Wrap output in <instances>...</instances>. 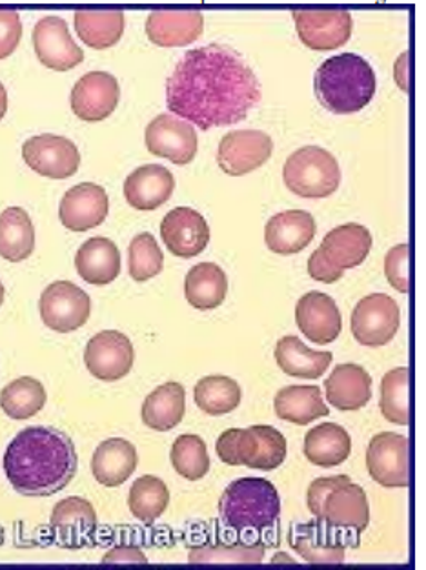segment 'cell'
Returning a JSON list of instances; mask_svg holds the SVG:
<instances>
[{
    "instance_id": "16",
    "label": "cell",
    "mask_w": 426,
    "mask_h": 570,
    "mask_svg": "<svg viewBox=\"0 0 426 570\" xmlns=\"http://www.w3.org/2000/svg\"><path fill=\"white\" fill-rule=\"evenodd\" d=\"M33 48L44 68L70 71L85 60V51L71 39L68 22L61 17L48 16L33 28Z\"/></svg>"
},
{
    "instance_id": "12",
    "label": "cell",
    "mask_w": 426,
    "mask_h": 570,
    "mask_svg": "<svg viewBox=\"0 0 426 570\" xmlns=\"http://www.w3.org/2000/svg\"><path fill=\"white\" fill-rule=\"evenodd\" d=\"M145 142L151 156L162 157L177 166L190 165L199 146L196 128L171 114H161L146 126Z\"/></svg>"
},
{
    "instance_id": "42",
    "label": "cell",
    "mask_w": 426,
    "mask_h": 570,
    "mask_svg": "<svg viewBox=\"0 0 426 570\" xmlns=\"http://www.w3.org/2000/svg\"><path fill=\"white\" fill-rule=\"evenodd\" d=\"M128 265H130V277L137 283L153 279L165 268V254L156 237L142 232L133 237L128 248Z\"/></svg>"
},
{
    "instance_id": "43",
    "label": "cell",
    "mask_w": 426,
    "mask_h": 570,
    "mask_svg": "<svg viewBox=\"0 0 426 570\" xmlns=\"http://www.w3.org/2000/svg\"><path fill=\"white\" fill-rule=\"evenodd\" d=\"M265 558V546H246V543H234V546H205L194 547L188 561L190 563H259Z\"/></svg>"
},
{
    "instance_id": "46",
    "label": "cell",
    "mask_w": 426,
    "mask_h": 570,
    "mask_svg": "<svg viewBox=\"0 0 426 570\" xmlns=\"http://www.w3.org/2000/svg\"><path fill=\"white\" fill-rule=\"evenodd\" d=\"M308 274H310L311 279L331 285V283L341 279L345 272L339 271L336 266H331L330 263L323 257L321 252L316 250L311 254L310 259H308Z\"/></svg>"
},
{
    "instance_id": "2",
    "label": "cell",
    "mask_w": 426,
    "mask_h": 570,
    "mask_svg": "<svg viewBox=\"0 0 426 570\" xmlns=\"http://www.w3.org/2000/svg\"><path fill=\"white\" fill-rule=\"evenodd\" d=\"M77 465L70 435L50 426H28L10 441L4 454L6 478L28 498L61 492L76 478Z\"/></svg>"
},
{
    "instance_id": "48",
    "label": "cell",
    "mask_w": 426,
    "mask_h": 570,
    "mask_svg": "<svg viewBox=\"0 0 426 570\" xmlns=\"http://www.w3.org/2000/svg\"><path fill=\"white\" fill-rule=\"evenodd\" d=\"M408 60H410V56H408V51H405L394 66V79L403 91H408Z\"/></svg>"
},
{
    "instance_id": "17",
    "label": "cell",
    "mask_w": 426,
    "mask_h": 570,
    "mask_svg": "<svg viewBox=\"0 0 426 570\" xmlns=\"http://www.w3.org/2000/svg\"><path fill=\"white\" fill-rule=\"evenodd\" d=\"M297 36L310 50L331 51L341 48L351 36V16L348 11H294Z\"/></svg>"
},
{
    "instance_id": "14",
    "label": "cell",
    "mask_w": 426,
    "mask_h": 570,
    "mask_svg": "<svg viewBox=\"0 0 426 570\" xmlns=\"http://www.w3.org/2000/svg\"><path fill=\"white\" fill-rule=\"evenodd\" d=\"M274 140L261 130H234L226 134L217 150V165L231 177L256 171L268 163Z\"/></svg>"
},
{
    "instance_id": "21",
    "label": "cell",
    "mask_w": 426,
    "mask_h": 570,
    "mask_svg": "<svg viewBox=\"0 0 426 570\" xmlns=\"http://www.w3.org/2000/svg\"><path fill=\"white\" fill-rule=\"evenodd\" d=\"M296 323L316 345H330L341 334V312L336 301L323 292H308L297 301Z\"/></svg>"
},
{
    "instance_id": "47",
    "label": "cell",
    "mask_w": 426,
    "mask_h": 570,
    "mask_svg": "<svg viewBox=\"0 0 426 570\" xmlns=\"http://www.w3.org/2000/svg\"><path fill=\"white\" fill-rule=\"evenodd\" d=\"M102 563H148V558L137 547H116L102 556Z\"/></svg>"
},
{
    "instance_id": "26",
    "label": "cell",
    "mask_w": 426,
    "mask_h": 570,
    "mask_svg": "<svg viewBox=\"0 0 426 570\" xmlns=\"http://www.w3.org/2000/svg\"><path fill=\"white\" fill-rule=\"evenodd\" d=\"M317 250L321 252L323 257L339 271L356 268L363 265L370 254L371 234L368 228L357 223L337 226L326 234Z\"/></svg>"
},
{
    "instance_id": "1",
    "label": "cell",
    "mask_w": 426,
    "mask_h": 570,
    "mask_svg": "<svg viewBox=\"0 0 426 570\" xmlns=\"http://www.w3.org/2000/svg\"><path fill=\"white\" fill-rule=\"evenodd\" d=\"M259 100L261 86L254 70L221 45L188 51L166 80L171 116L205 131L241 122Z\"/></svg>"
},
{
    "instance_id": "29",
    "label": "cell",
    "mask_w": 426,
    "mask_h": 570,
    "mask_svg": "<svg viewBox=\"0 0 426 570\" xmlns=\"http://www.w3.org/2000/svg\"><path fill=\"white\" fill-rule=\"evenodd\" d=\"M139 455L136 446L122 438H110L97 446L91 458V472L101 485L121 487L136 472Z\"/></svg>"
},
{
    "instance_id": "41",
    "label": "cell",
    "mask_w": 426,
    "mask_h": 570,
    "mask_svg": "<svg viewBox=\"0 0 426 570\" xmlns=\"http://www.w3.org/2000/svg\"><path fill=\"white\" fill-rule=\"evenodd\" d=\"M171 466L188 481H199L210 471V455L201 435L182 434L170 452Z\"/></svg>"
},
{
    "instance_id": "35",
    "label": "cell",
    "mask_w": 426,
    "mask_h": 570,
    "mask_svg": "<svg viewBox=\"0 0 426 570\" xmlns=\"http://www.w3.org/2000/svg\"><path fill=\"white\" fill-rule=\"evenodd\" d=\"M228 277L216 263H199L185 279L186 301L197 311H214L225 303Z\"/></svg>"
},
{
    "instance_id": "40",
    "label": "cell",
    "mask_w": 426,
    "mask_h": 570,
    "mask_svg": "<svg viewBox=\"0 0 426 570\" xmlns=\"http://www.w3.org/2000/svg\"><path fill=\"white\" fill-rule=\"evenodd\" d=\"M408 368L399 366L394 371L386 372L382 380V409L383 417L394 425L406 426L410 423V403H408V389L410 377Z\"/></svg>"
},
{
    "instance_id": "38",
    "label": "cell",
    "mask_w": 426,
    "mask_h": 570,
    "mask_svg": "<svg viewBox=\"0 0 426 570\" xmlns=\"http://www.w3.org/2000/svg\"><path fill=\"white\" fill-rule=\"evenodd\" d=\"M170 503V491L165 481L157 475H141L133 481L130 494H128V507L136 520L145 525H153Z\"/></svg>"
},
{
    "instance_id": "7",
    "label": "cell",
    "mask_w": 426,
    "mask_h": 570,
    "mask_svg": "<svg viewBox=\"0 0 426 570\" xmlns=\"http://www.w3.org/2000/svg\"><path fill=\"white\" fill-rule=\"evenodd\" d=\"M283 179L291 194L305 199H325L341 185L336 157L319 146H305L286 159Z\"/></svg>"
},
{
    "instance_id": "30",
    "label": "cell",
    "mask_w": 426,
    "mask_h": 570,
    "mask_svg": "<svg viewBox=\"0 0 426 570\" xmlns=\"http://www.w3.org/2000/svg\"><path fill=\"white\" fill-rule=\"evenodd\" d=\"M186 414V391L181 383L170 381L146 395L142 423L156 432H168L181 423Z\"/></svg>"
},
{
    "instance_id": "36",
    "label": "cell",
    "mask_w": 426,
    "mask_h": 570,
    "mask_svg": "<svg viewBox=\"0 0 426 570\" xmlns=\"http://www.w3.org/2000/svg\"><path fill=\"white\" fill-rule=\"evenodd\" d=\"M76 31L79 39L93 50H108L125 33L122 11H77Z\"/></svg>"
},
{
    "instance_id": "8",
    "label": "cell",
    "mask_w": 426,
    "mask_h": 570,
    "mask_svg": "<svg viewBox=\"0 0 426 570\" xmlns=\"http://www.w3.org/2000/svg\"><path fill=\"white\" fill-rule=\"evenodd\" d=\"M39 312L42 323L50 331L70 334L82 328L90 320V295L71 281H56L42 292Z\"/></svg>"
},
{
    "instance_id": "27",
    "label": "cell",
    "mask_w": 426,
    "mask_h": 570,
    "mask_svg": "<svg viewBox=\"0 0 426 570\" xmlns=\"http://www.w3.org/2000/svg\"><path fill=\"white\" fill-rule=\"evenodd\" d=\"M121 252L108 237H91L77 250V274L88 285H110L121 274Z\"/></svg>"
},
{
    "instance_id": "23",
    "label": "cell",
    "mask_w": 426,
    "mask_h": 570,
    "mask_svg": "<svg viewBox=\"0 0 426 570\" xmlns=\"http://www.w3.org/2000/svg\"><path fill=\"white\" fill-rule=\"evenodd\" d=\"M317 225L305 210H286L266 223L265 243L277 256H294L316 237Z\"/></svg>"
},
{
    "instance_id": "34",
    "label": "cell",
    "mask_w": 426,
    "mask_h": 570,
    "mask_svg": "<svg viewBox=\"0 0 426 570\" xmlns=\"http://www.w3.org/2000/svg\"><path fill=\"white\" fill-rule=\"evenodd\" d=\"M36 250V228L21 206H10L0 214V257L22 263Z\"/></svg>"
},
{
    "instance_id": "33",
    "label": "cell",
    "mask_w": 426,
    "mask_h": 570,
    "mask_svg": "<svg viewBox=\"0 0 426 570\" xmlns=\"http://www.w3.org/2000/svg\"><path fill=\"white\" fill-rule=\"evenodd\" d=\"M303 452L311 465L325 469L341 465L350 458V434L336 423H321L305 435Z\"/></svg>"
},
{
    "instance_id": "3",
    "label": "cell",
    "mask_w": 426,
    "mask_h": 570,
    "mask_svg": "<svg viewBox=\"0 0 426 570\" xmlns=\"http://www.w3.org/2000/svg\"><path fill=\"white\" fill-rule=\"evenodd\" d=\"M376 71L356 53H339L317 68L314 90L326 110L336 116L361 111L376 96Z\"/></svg>"
},
{
    "instance_id": "20",
    "label": "cell",
    "mask_w": 426,
    "mask_h": 570,
    "mask_svg": "<svg viewBox=\"0 0 426 570\" xmlns=\"http://www.w3.org/2000/svg\"><path fill=\"white\" fill-rule=\"evenodd\" d=\"M110 212V199L105 188L93 183H81L66 191L59 217L70 232L93 230L105 223Z\"/></svg>"
},
{
    "instance_id": "32",
    "label": "cell",
    "mask_w": 426,
    "mask_h": 570,
    "mask_svg": "<svg viewBox=\"0 0 426 570\" xmlns=\"http://www.w3.org/2000/svg\"><path fill=\"white\" fill-rule=\"evenodd\" d=\"M274 409L279 420L299 426L308 425L311 421L330 414L319 386H285L277 392Z\"/></svg>"
},
{
    "instance_id": "28",
    "label": "cell",
    "mask_w": 426,
    "mask_h": 570,
    "mask_svg": "<svg viewBox=\"0 0 426 570\" xmlns=\"http://www.w3.org/2000/svg\"><path fill=\"white\" fill-rule=\"evenodd\" d=\"M326 400L337 411H359L371 397V377L361 365H337L325 381Z\"/></svg>"
},
{
    "instance_id": "45",
    "label": "cell",
    "mask_w": 426,
    "mask_h": 570,
    "mask_svg": "<svg viewBox=\"0 0 426 570\" xmlns=\"http://www.w3.org/2000/svg\"><path fill=\"white\" fill-rule=\"evenodd\" d=\"M21 39V16L17 11H0V60L13 56Z\"/></svg>"
},
{
    "instance_id": "10",
    "label": "cell",
    "mask_w": 426,
    "mask_h": 570,
    "mask_svg": "<svg viewBox=\"0 0 426 570\" xmlns=\"http://www.w3.org/2000/svg\"><path fill=\"white\" fill-rule=\"evenodd\" d=\"M22 159L30 170L48 179H70L81 166V154L76 142L56 134H42L26 140Z\"/></svg>"
},
{
    "instance_id": "25",
    "label": "cell",
    "mask_w": 426,
    "mask_h": 570,
    "mask_svg": "<svg viewBox=\"0 0 426 570\" xmlns=\"http://www.w3.org/2000/svg\"><path fill=\"white\" fill-rule=\"evenodd\" d=\"M97 529V512L90 501L79 495L66 498L53 507L51 531L66 547L79 549L90 541Z\"/></svg>"
},
{
    "instance_id": "22",
    "label": "cell",
    "mask_w": 426,
    "mask_h": 570,
    "mask_svg": "<svg viewBox=\"0 0 426 570\" xmlns=\"http://www.w3.org/2000/svg\"><path fill=\"white\" fill-rule=\"evenodd\" d=\"M176 190V177L161 165L139 166L125 180V199L139 212H153L166 205Z\"/></svg>"
},
{
    "instance_id": "49",
    "label": "cell",
    "mask_w": 426,
    "mask_h": 570,
    "mask_svg": "<svg viewBox=\"0 0 426 570\" xmlns=\"http://www.w3.org/2000/svg\"><path fill=\"white\" fill-rule=\"evenodd\" d=\"M6 111H8V91L4 85L0 82V120L4 119Z\"/></svg>"
},
{
    "instance_id": "6",
    "label": "cell",
    "mask_w": 426,
    "mask_h": 570,
    "mask_svg": "<svg viewBox=\"0 0 426 570\" xmlns=\"http://www.w3.org/2000/svg\"><path fill=\"white\" fill-rule=\"evenodd\" d=\"M217 455L226 465L250 466L256 471H276L286 460L285 435L270 425L228 429L216 443Z\"/></svg>"
},
{
    "instance_id": "9",
    "label": "cell",
    "mask_w": 426,
    "mask_h": 570,
    "mask_svg": "<svg viewBox=\"0 0 426 570\" xmlns=\"http://www.w3.org/2000/svg\"><path fill=\"white\" fill-rule=\"evenodd\" d=\"M351 334L363 346H385L396 337L402 325V311L390 295L370 294L363 297L351 312Z\"/></svg>"
},
{
    "instance_id": "18",
    "label": "cell",
    "mask_w": 426,
    "mask_h": 570,
    "mask_svg": "<svg viewBox=\"0 0 426 570\" xmlns=\"http://www.w3.org/2000/svg\"><path fill=\"white\" fill-rule=\"evenodd\" d=\"M161 237L174 256L191 259L202 254L210 243V226L199 212L179 206L162 219Z\"/></svg>"
},
{
    "instance_id": "31",
    "label": "cell",
    "mask_w": 426,
    "mask_h": 570,
    "mask_svg": "<svg viewBox=\"0 0 426 570\" xmlns=\"http://www.w3.org/2000/svg\"><path fill=\"white\" fill-rule=\"evenodd\" d=\"M274 355H276L277 365L286 375L301 377V380L321 377L334 360L331 352L311 351L296 335H286L277 341Z\"/></svg>"
},
{
    "instance_id": "24",
    "label": "cell",
    "mask_w": 426,
    "mask_h": 570,
    "mask_svg": "<svg viewBox=\"0 0 426 570\" xmlns=\"http://www.w3.org/2000/svg\"><path fill=\"white\" fill-rule=\"evenodd\" d=\"M205 30L201 11H151L146 19V37L161 48H179L196 42Z\"/></svg>"
},
{
    "instance_id": "15",
    "label": "cell",
    "mask_w": 426,
    "mask_h": 570,
    "mask_svg": "<svg viewBox=\"0 0 426 570\" xmlns=\"http://www.w3.org/2000/svg\"><path fill=\"white\" fill-rule=\"evenodd\" d=\"M121 86L108 71H90L71 90V110L86 122H101L117 110Z\"/></svg>"
},
{
    "instance_id": "44",
    "label": "cell",
    "mask_w": 426,
    "mask_h": 570,
    "mask_svg": "<svg viewBox=\"0 0 426 570\" xmlns=\"http://www.w3.org/2000/svg\"><path fill=\"white\" fill-rule=\"evenodd\" d=\"M408 257H410V248L408 245H397L388 250L385 257L386 279L397 292L408 294L410 291V274H408Z\"/></svg>"
},
{
    "instance_id": "19",
    "label": "cell",
    "mask_w": 426,
    "mask_h": 570,
    "mask_svg": "<svg viewBox=\"0 0 426 570\" xmlns=\"http://www.w3.org/2000/svg\"><path fill=\"white\" fill-rule=\"evenodd\" d=\"M288 541L291 549L311 566H339L345 561L346 546L341 535L319 518L294 527Z\"/></svg>"
},
{
    "instance_id": "39",
    "label": "cell",
    "mask_w": 426,
    "mask_h": 570,
    "mask_svg": "<svg viewBox=\"0 0 426 570\" xmlns=\"http://www.w3.org/2000/svg\"><path fill=\"white\" fill-rule=\"evenodd\" d=\"M241 397V386L228 375H206L194 389L197 406L208 415L230 414L239 406Z\"/></svg>"
},
{
    "instance_id": "5",
    "label": "cell",
    "mask_w": 426,
    "mask_h": 570,
    "mask_svg": "<svg viewBox=\"0 0 426 570\" xmlns=\"http://www.w3.org/2000/svg\"><path fill=\"white\" fill-rule=\"evenodd\" d=\"M219 512L234 531H265L281 515V498L276 485L262 478H242L226 487Z\"/></svg>"
},
{
    "instance_id": "4",
    "label": "cell",
    "mask_w": 426,
    "mask_h": 570,
    "mask_svg": "<svg viewBox=\"0 0 426 570\" xmlns=\"http://www.w3.org/2000/svg\"><path fill=\"white\" fill-rule=\"evenodd\" d=\"M306 505L311 514L337 531H356L359 534L370 521L366 492L345 474L311 481L306 492Z\"/></svg>"
},
{
    "instance_id": "11",
    "label": "cell",
    "mask_w": 426,
    "mask_h": 570,
    "mask_svg": "<svg viewBox=\"0 0 426 570\" xmlns=\"http://www.w3.org/2000/svg\"><path fill=\"white\" fill-rule=\"evenodd\" d=\"M408 438L394 432L374 435L366 451V469L371 480L385 489H406L410 485Z\"/></svg>"
},
{
    "instance_id": "50",
    "label": "cell",
    "mask_w": 426,
    "mask_h": 570,
    "mask_svg": "<svg viewBox=\"0 0 426 570\" xmlns=\"http://www.w3.org/2000/svg\"><path fill=\"white\" fill-rule=\"evenodd\" d=\"M4 295H6V288L2 283H0V306H2V303H4Z\"/></svg>"
},
{
    "instance_id": "13",
    "label": "cell",
    "mask_w": 426,
    "mask_h": 570,
    "mask_svg": "<svg viewBox=\"0 0 426 570\" xmlns=\"http://www.w3.org/2000/svg\"><path fill=\"white\" fill-rule=\"evenodd\" d=\"M136 351L130 337L117 331L93 335L85 348V365L96 380L119 381L130 374Z\"/></svg>"
},
{
    "instance_id": "37",
    "label": "cell",
    "mask_w": 426,
    "mask_h": 570,
    "mask_svg": "<svg viewBox=\"0 0 426 570\" xmlns=\"http://www.w3.org/2000/svg\"><path fill=\"white\" fill-rule=\"evenodd\" d=\"M48 394L41 381L30 375L11 381L0 392V409L11 420H30L44 409Z\"/></svg>"
}]
</instances>
